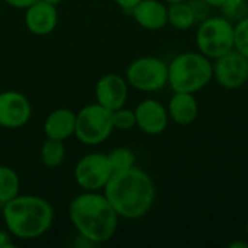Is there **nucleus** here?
<instances>
[{
	"label": "nucleus",
	"mask_w": 248,
	"mask_h": 248,
	"mask_svg": "<svg viewBox=\"0 0 248 248\" xmlns=\"http://www.w3.org/2000/svg\"><path fill=\"white\" fill-rule=\"evenodd\" d=\"M103 190L119 218L125 219L145 217L155 201V186L151 176L135 166L113 173Z\"/></svg>",
	"instance_id": "1"
},
{
	"label": "nucleus",
	"mask_w": 248,
	"mask_h": 248,
	"mask_svg": "<svg viewBox=\"0 0 248 248\" xmlns=\"http://www.w3.org/2000/svg\"><path fill=\"white\" fill-rule=\"evenodd\" d=\"M68 215L78 235L90 244L109 241L118 230L119 215L105 193H80L71 201Z\"/></svg>",
	"instance_id": "2"
},
{
	"label": "nucleus",
	"mask_w": 248,
	"mask_h": 248,
	"mask_svg": "<svg viewBox=\"0 0 248 248\" xmlns=\"http://www.w3.org/2000/svg\"><path fill=\"white\" fill-rule=\"evenodd\" d=\"M3 221L15 238L36 240L52 227L54 208L41 196L17 195L3 205Z\"/></svg>",
	"instance_id": "3"
},
{
	"label": "nucleus",
	"mask_w": 248,
	"mask_h": 248,
	"mask_svg": "<svg viewBox=\"0 0 248 248\" xmlns=\"http://www.w3.org/2000/svg\"><path fill=\"white\" fill-rule=\"evenodd\" d=\"M214 78L212 60L199 51H186L169 62V86L173 92L198 93Z\"/></svg>",
	"instance_id": "4"
},
{
	"label": "nucleus",
	"mask_w": 248,
	"mask_h": 248,
	"mask_svg": "<svg viewBox=\"0 0 248 248\" xmlns=\"http://www.w3.org/2000/svg\"><path fill=\"white\" fill-rule=\"evenodd\" d=\"M198 51L212 61L234 49V23L225 16L205 17L196 31Z\"/></svg>",
	"instance_id": "5"
},
{
	"label": "nucleus",
	"mask_w": 248,
	"mask_h": 248,
	"mask_svg": "<svg viewBox=\"0 0 248 248\" xmlns=\"http://www.w3.org/2000/svg\"><path fill=\"white\" fill-rule=\"evenodd\" d=\"M112 112L99 103L86 105L76 113L74 137L86 145H99L113 132Z\"/></svg>",
	"instance_id": "6"
},
{
	"label": "nucleus",
	"mask_w": 248,
	"mask_h": 248,
	"mask_svg": "<svg viewBox=\"0 0 248 248\" xmlns=\"http://www.w3.org/2000/svg\"><path fill=\"white\" fill-rule=\"evenodd\" d=\"M125 78L135 90L158 92L169 84V64L157 57H140L128 65Z\"/></svg>",
	"instance_id": "7"
},
{
	"label": "nucleus",
	"mask_w": 248,
	"mask_h": 248,
	"mask_svg": "<svg viewBox=\"0 0 248 248\" xmlns=\"http://www.w3.org/2000/svg\"><path fill=\"white\" fill-rule=\"evenodd\" d=\"M113 170L108 160V154L90 153L81 157L74 167L76 183L87 192H99L105 189Z\"/></svg>",
	"instance_id": "8"
},
{
	"label": "nucleus",
	"mask_w": 248,
	"mask_h": 248,
	"mask_svg": "<svg viewBox=\"0 0 248 248\" xmlns=\"http://www.w3.org/2000/svg\"><path fill=\"white\" fill-rule=\"evenodd\" d=\"M214 78L228 90H237L248 81V58L237 49L218 57L212 61Z\"/></svg>",
	"instance_id": "9"
},
{
	"label": "nucleus",
	"mask_w": 248,
	"mask_h": 248,
	"mask_svg": "<svg viewBox=\"0 0 248 248\" xmlns=\"http://www.w3.org/2000/svg\"><path fill=\"white\" fill-rule=\"evenodd\" d=\"M32 116L29 99L16 90L0 93V126L6 129H19L25 126Z\"/></svg>",
	"instance_id": "10"
},
{
	"label": "nucleus",
	"mask_w": 248,
	"mask_h": 248,
	"mask_svg": "<svg viewBox=\"0 0 248 248\" xmlns=\"http://www.w3.org/2000/svg\"><path fill=\"white\" fill-rule=\"evenodd\" d=\"M128 93L129 84L126 78L115 73H108L102 76L94 89L96 103L109 109L110 112L125 106L128 100Z\"/></svg>",
	"instance_id": "11"
},
{
	"label": "nucleus",
	"mask_w": 248,
	"mask_h": 248,
	"mask_svg": "<svg viewBox=\"0 0 248 248\" xmlns=\"http://www.w3.org/2000/svg\"><path fill=\"white\" fill-rule=\"evenodd\" d=\"M137 126L147 135H160L169 126L167 108L155 99H144L134 109Z\"/></svg>",
	"instance_id": "12"
},
{
	"label": "nucleus",
	"mask_w": 248,
	"mask_h": 248,
	"mask_svg": "<svg viewBox=\"0 0 248 248\" xmlns=\"http://www.w3.org/2000/svg\"><path fill=\"white\" fill-rule=\"evenodd\" d=\"M58 23L57 6L38 0L28 9H25V25L33 35L44 36L51 33Z\"/></svg>",
	"instance_id": "13"
},
{
	"label": "nucleus",
	"mask_w": 248,
	"mask_h": 248,
	"mask_svg": "<svg viewBox=\"0 0 248 248\" xmlns=\"http://www.w3.org/2000/svg\"><path fill=\"white\" fill-rule=\"evenodd\" d=\"M129 13L134 20L147 31H160L169 25L167 3L163 0H141Z\"/></svg>",
	"instance_id": "14"
},
{
	"label": "nucleus",
	"mask_w": 248,
	"mask_h": 248,
	"mask_svg": "<svg viewBox=\"0 0 248 248\" xmlns=\"http://www.w3.org/2000/svg\"><path fill=\"white\" fill-rule=\"evenodd\" d=\"M169 118L180 126L192 125L199 115V103L193 93L174 92L167 106Z\"/></svg>",
	"instance_id": "15"
},
{
	"label": "nucleus",
	"mask_w": 248,
	"mask_h": 248,
	"mask_svg": "<svg viewBox=\"0 0 248 248\" xmlns=\"http://www.w3.org/2000/svg\"><path fill=\"white\" fill-rule=\"evenodd\" d=\"M74 131H76V113L67 108H60L52 110L44 122V132L46 138L65 141L74 135Z\"/></svg>",
	"instance_id": "16"
},
{
	"label": "nucleus",
	"mask_w": 248,
	"mask_h": 248,
	"mask_svg": "<svg viewBox=\"0 0 248 248\" xmlns=\"http://www.w3.org/2000/svg\"><path fill=\"white\" fill-rule=\"evenodd\" d=\"M167 17H169V25H171L174 29L179 31L190 29L198 20L196 10L193 4L189 3L187 0L170 3L167 6Z\"/></svg>",
	"instance_id": "17"
},
{
	"label": "nucleus",
	"mask_w": 248,
	"mask_h": 248,
	"mask_svg": "<svg viewBox=\"0 0 248 248\" xmlns=\"http://www.w3.org/2000/svg\"><path fill=\"white\" fill-rule=\"evenodd\" d=\"M20 179L9 166H0V205L12 201L19 195Z\"/></svg>",
	"instance_id": "18"
},
{
	"label": "nucleus",
	"mask_w": 248,
	"mask_h": 248,
	"mask_svg": "<svg viewBox=\"0 0 248 248\" xmlns=\"http://www.w3.org/2000/svg\"><path fill=\"white\" fill-rule=\"evenodd\" d=\"M65 158L64 141L46 138L41 147V161L46 169H57L62 164Z\"/></svg>",
	"instance_id": "19"
},
{
	"label": "nucleus",
	"mask_w": 248,
	"mask_h": 248,
	"mask_svg": "<svg viewBox=\"0 0 248 248\" xmlns=\"http://www.w3.org/2000/svg\"><path fill=\"white\" fill-rule=\"evenodd\" d=\"M108 160L110 163V167L113 170V173L116 171H124L128 169H132L135 166V153L131 148L126 147H118L113 148L109 154H108Z\"/></svg>",
	"instance_id": "20"
},
{
	"label": "nucleus",
	"mask_w": 248,
	"mask_h": 248,
	"mask_svg": "<svg viewBox=\"0 0 248 248\" xmlns=\"http://www.w3.org/2000/svg\"><path fill=\"white\" fill-rule=\"evenodd\" d=\"M219 9L228 20L238 22L248 15V0H225Z\"/></svg>",
	"instance_id": "21"
},
{
	"label": "nucleus",
	"mask_w": 248,
	"mask_h": 248,
	"mask_svg": "<svg viewBox=\"0 0 248 248\" xmlns=\"http://www.w3.org/2000/svg\"><path fill=\"white\" fill-rule=\"evenodd\" d=\"M112 121H113V128L121 131H129L134 126H137L134 109H126L125 106L112 112Z\"/></svg>",
	"instance_id": "22"
},
{
	"label": "nucleus",
	"mask_w": 248,
	"mask_h": 248,
	"mask_svg": "<svg viewBox=\"0 0 248 248\" xmlns=\"http://www.w3.org/2000/svg\"><path fill=\"white\" fill-rule=\"evenodd\" d=\"M234 49L248 58V15L234 25Z\"/></svg>",
	"instance_id": "23"
},
{
	"label": "nucleus",
	"mask_w": 248,
	"mask_h": 248,
	"mask_svg": "<svg viewBox=\"0 0 248 248\" xmlns=\"http://www.w3.org/2000/svg\"><path fill=\"white\" fill-rule=\"evenodd\" d=\"M13 235L12 232L6 228V230H1L0 228V248H13L15 247V243H13Z\"/></svg>",
	"instance_id": "24"
},
{
	"label": "nucleus",
	"mask_w": 248,
	"mask_h": 248,
	"mask_svg": "<svg viewBox=\"0 0 248 248\" xmlns=\"http://www.w3.org/2000/svg\"><path fill=\"white\" fill-rule=\"evenodd\" d=\"M36 1L38 0H4V3H7L10 7H15V9H28Z\"/></svg>",
	"instance_id": "25"
},
{
	"label": "nucleus",
	"mask_w": 248,
	"mask_h": 248,
	"mask_svg": "<svg viewBox=\"0 0 248 248\" xmlns=\"http://www.w3.org/2000/svg\"><path fill=\"white\" fill-rule=\"evenodd\" d=\"M116 4H119L124 10H126V12H131V9L135 6V4H138L141 0H113Z\"/></svg>",
	"instance_id": "26"
},
{
	"label": "nucleus",
	"mask_w": 248,
	"mask_h": 248,
	"mask_svg": "<svg viewBox=\"0 0 248 248\" xmlns=\"http://www.w3.org/2000/svg\"><path fill=\"white\" fill-rule=\"evenodd\" d=\"M205 1L208 6H212V7H221V4L225 1V0H202Z\"/></svg>",
	"instance_id": "27"
},
{
	"label": "nucleus",
	"mask_w": 248,
	"mask_h": 248,
	"mask_svg": "<svg viewBox=\"0 0 248 248\" xmlns=\"http://www.w3.org/2000/svg\"><path fill=\"white\" fill-rule=\"evenodd\" d=\"M230 247H231V248H238V247L248 248V244H247V243H241V241H235V243H232V244H231Z\"/></svg>",
	"instance_id": "28"
},
{
	"label": "nucleus",
	"mask_w": 248,
	"mask_h": 248,
	"mask_svg": "<svg viewBox=\"0 0 248 248\" xmlns=\"http://www.w3.org/2000/svg\"><path fill=\"white\" fill-rule=\"evenodd\" d=\"M42 1H45L48 4H52V6H58L61 3V0H42Z\"/></svg>",
	"instance_id": "29"
},
{
	"label": "nucleus",
	"mask_w": 248,
	"mask_h": 248,
	"mask_svg": "<svg viewBox=\"0 0 248 248\" xmlns=\"http://www.w3.org/2000/svg\"><path fill=\"white\" fill-rule=\"evenodd\" d=\"M164 3L170 4V3H177V1H185V0H163Z\"/></svg>",
	"instance_id": "30"
},
{
	"label": "nucleus",
	"mask_w": 248,
	"mask_h": 248,
	"mask_svg": "<svg viewBox=\"0 0 248 248\" xmlns=\"http://www.w3.org/2000/svg\"><path fill=\"white\" fill-rule=\"evenodd\" d=\"M246 232H247V234H248V221H247V222H246Z\"/></svg>",
	"instance_id": "31"
}]
</instances>
